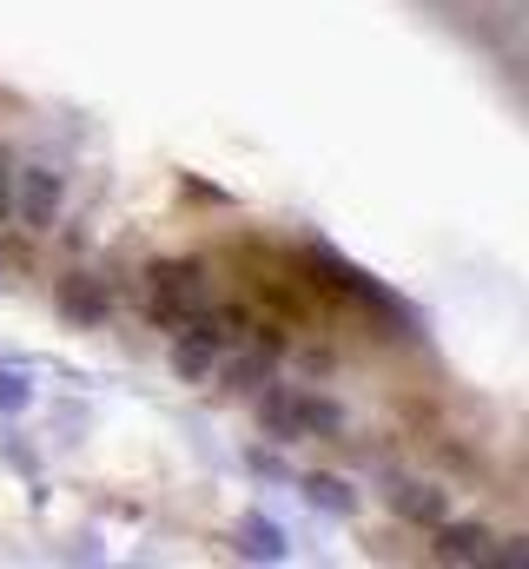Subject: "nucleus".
Here are the masks:
<instances>
[{
    "instance_id": "1",
    "label": "nucleus",
    "mask_w": 529,
    "mask_h": 569,
    "mask_svg": "<svg viewBox=\"0 0 529 569\" xmlns=\"http://www.w3.org/2000/svg\"><path fill=\"white\" fill-rule=\"evenodd\" d=\"M252 411H259V430L278 437V443H305V437L338 443L351 430V411L338 398H325L318 385H278V378H264L259 391H252Z\"/></svg>"
},
{
    "instance_id": "13",
    "label": "nucleus",
    "mask_w": 529,
    "mask_h": 569,
    "mask_svg": "<svg viewBox=\"0 0 529 569\" xmlns=\"http://www.w3.org/2000/svg\"><path fill=\"white\" fill-rule=\"evenodd\" d=\"M298 365H305V378H331V371H338V351H331V345H305Z\"/></svg>"
},
{
    "instance_id": "5",
    "label": "nucleus",
    "mask_w": 529,
    "mask_h": 569,
    "mask_svg": "<svg viewBox=\"0 0 529 569\" xmlns=\"http://www.w3.org/2000/svg\"><path fill=\"white\" fill-rule=\"evenodd\" d=\"M60 212H67V172L60 166H47V159H20V186H13V219L27 226V232H53L60 226Z\"/></svg>"
},
{
    "instance_id": "3",
    "label": "nucleus",
    "mask_w": 529,
    "mask_h": 569,
    "mask_svg": "<svg viewBox=\"0 0 529 569\" xmlns=\"http://www.w3.org/2000/svg\"><path fill=\"white\" fill-rule=\"evenodd\" d=\"M226 345H232V331H226V318L206 305V311H192L179 331H166V365H172L179 385H212Z\"/></svg>"
},
{
    "instance_id": "6",
    "label": "nucleus",
    "mask_w": 529,
    "mask_h": 569,
    "mask_svg": "<svg viewBox=\"0 0 529 569\" xmlns=\"http://www.w3.org/2000/svg\"><path fill=\"white\" fill-rule=\"evenodd\" d=\"M385 503H391L410 530H437V523L450 517V490L430 483V477H391V483H385Z\"/></svg>"
},
{
    "instance_id": "9",
    "label": "nucleus",
    "mask_w": 529,
    "mask_h": 569,
    "mask_svg": "<svg viewBox=\"0 0 529 569\" xmlns=\"http://www.w3.org/2000/svg\"><path fill=\"white\" fill-rule=\"evenodd\" d=\"M232 550H239L246 563H285V550H291V543H285V530H278L271 517H259V510H252V517H239Z\"/></svg>"
},
{
    "instance_id": "7",
    "label": "nucleus",
    "mask_w": 529,
    "mask_h": 569,
    "mask_svg": "<svg viewBox=\"0 0 529 569\" xmlns=\"http://www.w3.org/2000/svg\"><path fill=\"white\" fill-rule=\"evenodd\" d=\"M497 543H503V537H497L490 523H450V517H443V523L430 530V563H443V569L490 563V557H497Z\"/></svg>"
},
{
    "instance_id": "12",
    "label": "nucleus",
    "mask_w": 529,
    "mask_h": 569,
    "mask_svg": "<svg viewBox=\"0 0 529 569\" xmlns=\"http://www.w3.org/2000/svg\"><path fill=\"white\" fill-rule=\"evenodd\" d=\"M13 186H20V152L0 146V226L13 219Z\"/></svg>"
},
{
    "instance_id": "10",
    "label": "nucleus",
    "mask_w": 529,
    "mask_h": 569,
    "mask_svg": "<svg viewBox=\"0 0 529 569\" xmlns=\"http://www.w3.org/2000/svg\"><path fill=\"white\" fill-rule=\"evenodd\" d=\"M305 503L325 510V517H338V523L358 517V490H351L345 477H305Z\"/></svg>"
},
{
    "instance_id": "14",
    "label": "nucleus",
    "mask_w": 529,
    "mask_h": 569,
    "mask_svg": "<svg viewBox=\"0 0 529 569\" xmlns=\"http://www.w3.org/2000/svg\"><path fill=\"white\" fill-rule=\"evenodd\" d=\"M0 272H7V259H0Z\"/></svg>"
},
{
    "instance_id": "4",
    "label": "nucleus",
    "mask_w": 529,
    "mask_h": 569,
    "mask_svg": "<svg viewBox=\"0 0 529 569\" xmlns=\"http://www.w3.org/2000/svg\"><path fill=\"white\" fill-rule=\"evenodd\" d=\"M53 311L73 331H107L120 311V272H67L53 284Z\"/></svg>"
},
{
    "instance_id": "8",
    "label": "nucleus",
    "mask_w": 529,
    "mask_h": 569,
    "mask_svg": "<svg viewBox=\"0 0 529 569\" xmlns=\"http://www.w3.org/2000/svg\"><path fill=\"white\" fill-rule=\"evenodd\" d=\"M264 378H278V351H264L259 338H252V351H232V345H226V358H219V371H212V385H219L226 398H252Z\"/></svg>"
},
{
    "instance_id": "11",
    "label": "nucleus",
    "mask_w": 529,
    "mask_h": 569,
    "mask_svg": "<svg viewBox=\"0 0 529 569\" xmlns=\"http://www.w3.org/2000/svg\"><path fill=\"white\" fill-rule=\"evenodd\" d=\"M33 405V385H27V371H0V411L13 418V411H27Z\"/></svg>"
},
{
    "instance_id": "2",
    "label": "nucleus",
    "mask_w": 529,
    "mask_h": 569,
    "mask_svg": "<svg viewBox=\"0 0 529 569\" xmlns=\"http://www.w3.org/2000/svg\"><path fill=\"white\" fill-rule=\"evenodd\" d=\"M192 311H206V259L146 266V325L152 331H179Z\"/></svg>"
}]
</instances>
